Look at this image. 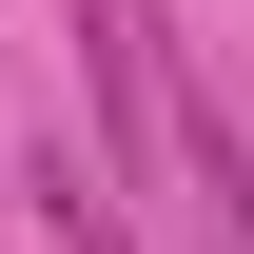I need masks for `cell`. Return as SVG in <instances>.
<instances>
[{
	"label": "cell",
	"instance_id": "1",
	"mask_svg": "<svg viewBox=\"0 0 254 254\" xmlns=\"http://www.w3.org/2000/svg\"><path fill=\"white\" fill-rule=\"evenodd\" d=\"M235 137H254V118H235Z\"/></svg>",
	"mask_w": 254,
	"mask_h": 254
}]
</instances>
